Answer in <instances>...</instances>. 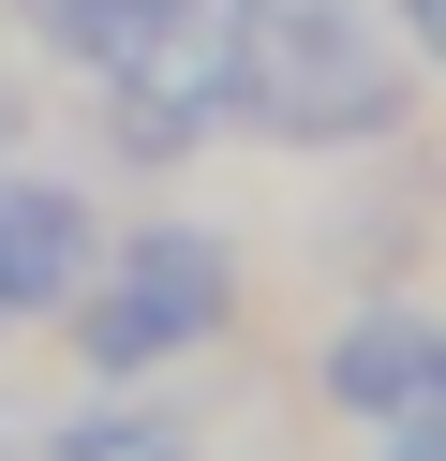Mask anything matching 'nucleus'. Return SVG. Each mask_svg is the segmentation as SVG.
<instances>
[{
	"label": "nucleus",
	"mask_w": 446,
	"mask_h": 461,
	"mask_svg": "<svg viewBox=\"0 0 446 461\" xmlns=\"http://www.w3.org/2000/svg\"><path fill=\"white\" fill-rule=\"evenodd\" d=\"M208 15L223 0H15V31L75 75H208Z\"/></svg>",
	"instance_id": "39448f33"
},
{
	"label": "nucleus",
	"mask_w": 446,
	"mask_h": 461,
	"mask_svg": "<svg viewBox=\"0 0 446 461\" xmlns=\"http://www.w3.org/2000/svg\"><path fill=\"white\" fill-rule=\"evenodd\" d=\"M238 298H253V268H238L223 223H194V209L119 223L105 268H89L75 312H59V357H75L89 387H164V372H194V357L238 342Z\"/></svg>",
	"instance_id": "f03ea898"
},
{
	"label": "nucleus",
	"mask_w": 446,
	"mask_h": 461,
	"mask_svg": "<svg viewBox=\"0 0 446 461\" xmlns=\"http://www.w3.org/2000/svg\"><path fill=\"white\" fill-rule=\"evenodd\" d=\"M387 31H402V45H416V60H432V75H446V0H387Z\"/></svg>",
	"instance_id": "0eeeda50"
},
{
	"label": "nucleus",
	"mask_w": 446,
	"mask_h": 461,
	"mask_svg": "<svg viewBox=\"0 0 446 461\" xmlns=\"http://www.w3.org/2000/svg\"><path fill=\"white\" fill-rule=\"evenodd\" d=\"M208 120L253 149H387L416 120L402 45L357 0H223L208 15Z\"/></svg>",
	"instance_id": "f257e3e1"
},
{
	"label": "nucleus",
	"mask_w": 446,
	"mask_h": 461,
	"mask_svg": "<svg viewBox=\"0 0 446 461\" xmlns=\"http://www.w3.org/2000/svg\"><path fill=\"white\" fill-rule=\"evenodd\" d=\"M105 194L89 179H30V164H0V328H59L75 312V283L105 268Z\"/></svg>",
	"instance_id": "20e7f679"
},
{
	"label": "nucleus",
	"mask_w": 446,
	"mask_h": 461,
	"mask_svg": "<svg viewBox=\"0 0 446 461\" xmlns=\"http://www.w3.org/2000/svg\"><path fill=\"white\" fill-rule=\"evenodd\" d=\"M30 461H208V431L164 387H89L59 417H30Z\"/></svg>",
	"instance_id": "423d86ee"
},
{
	"label": "nucleus",
	"mask_w": 446,
	"mask_h": 461,
	"mask_svg": "<svg viewBox=\"0 0 446 461\" xmlns=\"http://www.w3.org/2000/svg\"><path fill=\"white\" fill-rule=\"evenodd\" d=\"M372 461H446V417H402V431H372Z\"/></svg>",
	"instance_id": "6e6552de"
},
{
	"label": "nucleus",
	"mask_w": 446,
	"mask_h": 461,
	"mask_svg": "<svg viewBox=\"0 0 446 461\" xmlns=\"http://www.w3.org/2000/svg\"><path fill=\"white\" fill-rule=\"evenodd\" d=\"M313 402L357 431H402V417H446V312L432 298H342L313 342Z\"/></svg>",
	"instance_id": "7ed1b4c3"
},
{
	"label": "nucleus",
	"mask_w": 446,
	"mask_h": 461,
	"mask_svg": "<svg viewBox=\"0 0 446 461\" xmlns=\"http://www.w3.org/2000/svg\"><path fill=\"white\" fill-rule=\"evenodd\" d=\"M0 164H30V90L0 75Z\"/></svg>",
	"instance_id": "1a4fd4ad"
}]
</instances>
